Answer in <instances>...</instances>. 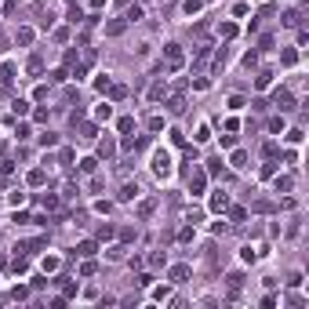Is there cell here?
Masks as SVG:
<instances>
[{"instance_id":"obj_1","label":"cell","mask_w":309,"mask_h":309,"mask_svg":"<svg viewBox=\"0 0 309 309\" xmlns=\"http://www.w3.org/2000/svg\"><path fill=\"white\" fill-rule=\"evenodd\" d=\"M149 167H153L156 179H171V175H175V156L167 153V149H153V160H149Z\"/></svg>"},{"instance_id":"obj_2","label":"cell","mask_w":309,"mask_h":309,"mask_svg":"<svg viewBox=\"0 0 309 309\" xmlns=\"http://www.w3.org/2000/svg\"><path fill=\"white\" fill-rule=\"evenodd\" d=\"M164 59H167V69H182V65H185V55H182V48H179V44H167V48H164Z\"/></svg>"},{"instance_id":"obj_3","label":"cell","mask_w":309,"mask_h":309,"mask_svg":"<svg viewBox=\"0 0 309 309\" xmlns=\"http://www.w3.org/2000/svg\"><path fill=\"white\" fill-rule=\"evenodd\" d=\"M40 247H48V237H36V240H18V244H15V255H36Z\"/></svg>"},{"instance_id":"obj_4","label":"cell","mask_w":309,"mask_h":309,"mask_svg":"<svg viewBox=\"0 0 309 309\" xmlns=\"http://www.w3.org/2000/svg\"><path fill=\"white\" fill-rule=\"evenodd\" d=\"M273 106L280 109V113H291V109H295V95H291V91H284V88H277L273 91Z\"/></svg>"},{"instance_id":"obj_5","label":"cell","mask_w":309,"mask_h":309,"mask_svg":"<svg viewBox=\"0 0 309 309\" xmlns=\"http://www.w3.org/2000/svg\"><path fill=\"white\" fill-rule=\"evenodd\" d=\"M208 208H211L215 215H222V211L229 208V193H226V189H215V193H211V200H208Z\"/></svg>"},{"instance_id":"obj_6","label":"cell","mask_w":309,"mask_h":309,"mask_svg":"<svg viewBox=\"0 0 309 309\" xmlns=\"http://www.w3.org/2000/svg\"><path fill=\"white\" fill-rule=\"evenodd\" d=\"M204 185H208V171H193V175H189V193H193V196H200V193H204Z\"/></svg>"},{"instance_id":"obj_7","label":"cell","mask_w":309,"mask_h":309,"mask_svg":"<svg viewBox=\"0 0 309 309\" xmlns=\"http://www.w3.org/2000/svg\"><path fill=\"white\" fill-rule=\"evenodd\" d=\"M15 73H18V65H15V62H0V84H4V88H11Z\"/></svg>"},{"instance_id":"obj_8","label":"cell","mask_w":309,"mask_h":309,"mask_svg":"<svg viewBox=\"0 0 309 309\" xmlns=\"http://www.w3.org/2000/svg\"><path fill=\"white\" fill-rule=\"evenodd\" d=\"M138 196H142V189H138V182H127L124 189H120V200L124 204H131V200H138Z\"/></svg>"},{"instance_id":"obj_9","label":"cell","mask_w":309,"mask_h":309,"mask_svg":"<svg viewBox=\"0 0 309 309\" xmlns=\"http://www.w3.org/2000/svg\"><path fill=\"white\" fill-rule=\"evenodd\" d=\"M167 109H171L175 117H179V113H185V98H182V91H179V95H171V98H167Z\"/></svg>"},{"instance_id":"obj_10","label":"cell","mask_w":309,"mask_h":309,"mask_svg":"<svg viewBox=\"0 0 309 309\" xmlns=\"http://www.w3.org/2000/svg\"><path fill=\"white\" fill-rule=\"evenodd\" d=\"M226 287H229V295H237L240 287H244V273H229L226 277Z\"/></svg>"},{"instance_id":"obj_11","label":"cell","mask_w":309,"mask_h":309,"mask_svg":"<svg viewBox=\"0 0 309 309\" xmlns=\"http://www.w3.org/2000/svg\"><path fill=\"white\" fill-rule=\"evenodd\" d=\"M229 164H233V167H237V171H244V167H247V153H244V149H233V156H229Z\"/></svg>"},{"instance_id":"obj_12","label":"cell","mask_w":309,"mask_h":309,"mask_svg":"<svg viewBox=\"0 0 309 309\" xmlns=\"http://www.w3.org/2000/svg\"><path fill=\"white\" fill-rule=\"evenodd\" d=\"M127 98V88L124 84H109V102H124Z\"/></svg>"},{"instance_id":"obj_13","label":"cell","mask_w":309,"mask_h":309,"mask_svg":"<svg viewBox=\"0 0 309 309\" xmlns=\"http://www.w3.org/2000/svg\"><path fill=\"white\" fill-rule=\"evenodd\" d=\"M109 117H113V102H102V106H95V120H109Z\"/></svg>"},{"instance_id":"obj_14","label":"cell","mask_w":309,"mask_h":309,"mask_svg":"<svg viewBox=\"0 0 309 309\" xmlns=\"http://www.w3.org/2000/svg\"><path fill=\"white\" fill-rule=\"evenodd\" d=\"M153 211H156V200H153V196L138 204V218H149V215H153Z\"/></svg>"},{"instance_id":"obj_15","label":"cell","mask_w":309,"mask_h":309,"mask_svg":"<svg viewBox=\"0 0 309 309\" xmlns=\"http://www.w3.org/2000/svg\"><path fill=\"white\" fill-rule=\"evenodd\" d=\"M77 255H80V258H91V255H95V240H80V244H77Z\"/></svg>"},{"instance_id":"obj_16","label":"cell","mask_w":309,"mask_h":309,"mask_svg":"<svg viewBox=\"0 0 309 309\" xmlns=\"http://www.w3.org/2000/svg\"><path fill=\"white\" fill-rule=\"evenodd\" d=\"M142 18V4H127V11H124V22H138Z\"/></svg>"},{"instance_id":"obj_17","label":"cell","mask_w":309,"mask_h":309,"mask_svg":"<svg viewBox=\"0 0 309 309\" xmlns=\"http://www.w3.org/2000/svg\"><path fill=\"white\" fill-rule=\"evenodd\" d=\"M40 69H44V59H40V55H33V59L26 62V73H30V77H36Z\"/></svg>"},{"instance_id":"obj_18","label":"cell","mask_w":309,"mask_h":309,"mask_svg":"<svg viewBox=\"0 0 309 309\" xmlns=\"http://www.w3.org/2000/svg\"><path fill=\"white\" fill-rule=\"evenodd\" d=\"M113 153H117V142H113V138H106V142H98V156H106V160H109Z\"/></svg>"},{"instance_id":"obj_19","label":"cell","mask_w":309,"mask_h":309,"mask_svg":"<svg viewBox=\"0 0 309 309\" xmlns=\"http://www.w3.org/2000/svg\"><path fill=\"white\" fill-rule=\"evenodd\" d=\"M124 30H127V22H124V18H117V22H109V26H106V36H120Z\"/></svg>"},{"instance_id":"obj_20","label":"cell","mask_w":309,"mask_h":309,"mask_svg":"<svg viewBox=\"0 0 309 309\" xmlns=\"http://www.w3.org/2000/svg\"><path fill=\"white\" fill-rule=\"evenodd\" d=\"M182 218L189 222V226H196V222L204 218V211H200V208H185V211H182Z\"/></svg>"},{"instance_id":"obj_21","label":"cell","mask_w":309,"mask_h":309,"mask_svg":"<svg viewBox=\"0 0 309 309\" xmlns=\"http://www.w3.org/2000/svg\"><path fill=\"white\" fill-rule=\"evenodd\" d=\"M11 269H15V273H30V258H26V255H15Z\"/></svg>"},{"instance_id":"obj_22","label":"cell","mask_w":309,"mask_h":309,"mask_svg":"<svg viewBox=\"0 0 309 309\" xmlns=\"http://www.w3.org/2000/svg\"><path fill=\"white\" fill-rule=\"evenodd\" d=\"M33 36H36V33L30 30V26H22V30H18V36H15V40H18V44H22V48H26V44H33Z\"/></svg>"},{"instance_id":"obj_23","label":"cell","mask_w":309,"mask_h":309,"mask_svg":"<svg viewBox=\"0 0 309 309\" xmlns=\"http://www.w3.org/2000/svg\"><path fill=\"white\" fill-rule=\"evenodd\" d=\"M269 84H273V73H269V69H262L258 77H255V88H262V91H266Z\"/></svg>"},{"instance_id":"obj_24","label":"cell","mask_w":309,"mask_h":309,"mask_svg":"<svg viewBox=\"0 0 309 309\" xmlns=\"http://www.w3.org/2000/svg\"><path fill=\"white\" fill-rule=\"evenodd\" d=\"M226 211H229V218H233V222H244V218H247V208H240V204H237V208L229 204Z\"/></svg>"},{"instance_id":"obj_25","label":"cell","mask_w":309,"mask_h":309,"mask_svg":"<svg viewBox=\"0 0 309 309\" xmlns=\"http://www.w3.org/2000/svg\"><path fill=\"white\" fill-rule=\"evenodd\" d=\"M11 109H15V117H26V113H30V102H26V98H15Z\"/></svg>"},{"instance_id":"obj_26","label":"cell","mask_w":309,"mask_h":309,"mask_svg":"<svg viewBox=\"0 0 309 309\" xmlns=\"http://www.w3.org/2000/svg\"><path fill=\"white\" fill-rule=\"evenodd\" d=\"M95 167H98L95 156H84V160H80V171H84V175H95Z\"/></svg>"},{"instance_id":"obj_27","label":"cell","mask_w":309,"mask_h":309,"mask_svg":"<svg viewBox=\"0 0 309 309\" xmlns=\"http://www.w3.org/2000/svg\"><path fill=\"white\" fill-rule=\"evenodd\" d=\"M167 95V84H153V91H149V102H160Z\"/></svg>"},{"instance_id":"obj_28","label":"cell","mask_w":309,"mask_h":309,"mask_svg":"<svg viewBox=\"0 0 309 309\" xmlns=\"http://www.w3.org/2000/svg\"><path fill=\"white\" fill-rule=\"evenodd\" d=\"M40 266H44V273H55V269H59L62 262L55 258V255H44V262H40Z\"/></svg>"},{"instance_id":"obj_29","label":"cell","mask_w":309,"mask_h":309,"mask_svg":"<svg viewBox=\"0 0 309 309\" xmlns=\"http://www.w3.org/2000/svg\"><path fill=\"white\" fill-rule=\"evenodd\" d=\"M149 266H153V269L167 266V255H164V251H153V255H149Z\"/></svg>"},{"instance_id":"obj_30","label":"cell","mask_w":309,"mask_h":309,"mask_svg":"<svg viewBox=\"0 0 309 309\" xmlns=\"http://www.w3.org/2000/svg\"><path fill=\"white\" fill-rule=\"evenodd\" d=\"M291 185H295V179H291V175H284V179H280V175H277V193H287V189H291Z\"/></svg>"},{"instance_id":"obj_31","label":"cell","mask_w":309,"mask_h":309,"mask_svg":"<svg viewBox=\"0 0 309 309\" xmlns=\"http://www.w3.org/2000/svg\"><path fill=\"white\" fill-rule=\"evenodd\" d=\"M218 36H226V40H233V36H237V26H233V22H222V26H218Z\"/></svg>"},{"instance_id":"obj_32","label":"cell","mask_w":309,"mask_h":309,"mask_svg":"<svg viewBox=\"0 0 309 309\" xmlns=\"http://www.w3.org/2000/svg\"><path fill=\"white\" fill-rule=\"evenodd\" d=\"M171 280H179V284H182V280H189V266H175L171 269Z\"/></svg>"},{"instance_id":"obj_33","label":"cell","mask_w":309,"mask_h":309,"mask_svg":"<svg viewBox=\"0 0 309 309\" xmlns=\"http://www.w3.org/2000/svg\"><path fill=\"white\" fill-rule=\"evenodd\" d=\"M40 204H44L48 211H59V196H51V193H44V196H40Z\"/></svg>"},{"instance_id":"obj_34","label":"cell","mask_w":309,"mask_h":309,"mask_svg":"<svg viewBox=\"0 0 309 309\" xmlns=\"http://www.w3.org/2000/svg\"><path fill=\"white\" fill-rule=\"evenodd\" d=\"M135 131V117H120V135H131Z\"/></svg>"},{"instance_id":"obj_35","label":"cell","mask_w":309,"mask_h":309,"mask_svg":"<svg viewBox=\"0 0 309 309\" xmlns=\"http://www.w3.org/2000/svg\"><path fill=\"white\" fill-rule=\"evenodd\" d=\"M40 146H44V149L59 146V135H51V131H44V135H40Z\"/></svg>"},{"instance_id":"obj_36","label":"cell","mask_w":309,"mask_h":309,"mask_svg":"<svg viewBox=\"0 0 309 309\" xmlns=\"http://www.w3.org/2000/svg\"><path fill=\"white\" fill-rule=\"evenodd\" d=\"M193 138H196V142H208V138H211V127H208V124H200V127H196V135H193Z\"/></svg>"},{"instance_id":"obj_37","label":"cell","mask_w":309,"mask_h":309,"mask_svg":"<svg viewBox=\"0 0 309 309\" xmlns=\"http://www.w3.org/2000/svg\"><path fill=\"white\" fill-rule=\"evenodd\" d=\"M302 127H291V131H287V142H291V146H298V142H302Z\"/></svg>"},{"instance_id":"obj_38","label":"cell","mask_w":309,"mask_h":309,"mask_svg":"<svg viewBox=\"0 0 309 309\" xmlns=\"http://www.w3.org/2000/svg\"><path fill=\"white\" fill-rule=\"evenodd\" d=\"M7 204H15V208H22V204H26V193H22V189H15L11 196H7Z\"/></svg>"},{"instance_id":"obj_39","label":"cell","mask_w":309,"mask_h":309,"mask_svg":"<svg viewBox=\"0 0 309 309\" xmlns=\"http://www.w3.org/2000/svg\"><path fill=\"white\" fill-rule=\"evenodd\" d=\"M280 62H284V65H295V62H298V51H291V48H287L284 55H280Z\"/></svg>"},{"instance_id":"obj_40","label":"cell","mask_w":309,"mask_h":309,"mask_svg":"<svg viewBox=\"0 0 309 309\" xmlns=\"http://www.w3.org/2000/svg\"><path fill=\"white\" fill-rule=\"evenodd\" d=\"M11 171H15L11 160H0V179H11Z\"/></svg>"},{"instance_id":"obj_41","label":"cell","mask_w":309,"mask_h":309,"mask_svg":"<svg viewBox=\"0 0 309 309\" xmlns=\"http://www.w3.org/2000/svg\"><path fill=\"white\" fill-rule=\"evenodd\" d=\"M182 11H185V15H196V11H200V0H185Z\"/></svg>"},{"instance_id":"obj_42","label":"cell","mask_w":309,"mask_h":309,"mask_svg":"<svg viewBox=\"0 0 309 309\" xmlns=\"http://www.w3.org/2000/svg\"><path fill=\"white\" fill-rule=\"evenodd\" d=\"M247 102H244V95H229V109H244Z\"/></svg>"},{"instance_id":"obj_43","label":"cell","mask_w":309,"mask_h":309,"mask_svg":"<svg viewBox=\"0 0 309 309\" xmlns=\"http://www.w3.org/2000/svg\"><path fill=\"white\" fill-rule=\"evenodd\" d=\"M80 138H88V142H91V138H95V124H80Z\"/></svg>"},{"instance_id":"obj_44","label":"cell","mask_w":309,"mask_h":309,"mask_svg":"<svg viewBox=\"0 0 309 309\" xmlns=\"http://www.w3.org/2000/svg\"><path fill=\"white\" fill-rule=\"evenodd\" d=\"M106 255H109V258H113V262H120V258H124V244H117V247H109V251H106Z\"/></svg>"},{"instance_id":"obj_45","label":"cell","mask_w":309,"mask_h":309,"mask_svg":"<svg viewBox=\"0 0 309 309\" xmlns=\"http://www.w3.org/2000/svg\"><path fill=\"white\" fill-rule=\"evenodd\" d=\"M30 185H44V171L36 167V171H30Z\"/></svg>"},{"instance_id":"obj_46","label":"cell","mask_w":309,"mask_h":309,"mask_svg":"<svg viewBox=\"0 0 309 309\" xmlns=\"http://www.w3.org/2000/svg\"><path fill=\"white\" fill-rule=\"evenodd\" d=\"M298 18H302L298 11H284V26H298Z\"/></svg>"},{"instance_id":"obj_47","label":"cell","mask_w":309,"mask_h":309,"mask_svg":"<svg viewBox=\"0 0 309 309\" xmlns=\"http://www.w3.org/2000/svg\"><path fill=\"white\" fill-rule=\"evenodd\" d=\"M95 269H98V266H95V262L88 258V262H84V266H80V277H91V273H95Z\"/></svg>"},{"instance_id":"obj_48","label":"cell","mask_w":309,"mask_h":309,"mask_svg":"<svg viewBox=\"0 0 309 309\" xmlns=\"http://www.w3.org/2000/svg\"><path fill=\"white\" fill-rule=\"evenodd\" d=\"M149 131H164V117H149Z\"/></svg>"},{"instance_id":"obj_49","label":"cell","mask_w":309,"mask_h":309,"mask_svg":"<svg viewBox=\"0 0 309 309\" xmlns=\"http://www.w3.org/2000/svg\"><path fill=\"white\" fill-rule=\"evenodd\" d=\"M244 65H247V69H255V65H258V55L247 51V55H244Z\"/></svg>"},{"instance_id":"obj_50","label":"cell","mask_w":309,"mask_h":309,"mask_svg":"<svg viewBox=\"0 0 309 309\" xmlns=\"http://www.w3.org/2000/svg\"><path fill=\"white\" fill-rule=\"evenodd\" d=\"M233 146H237V138H233V131H229V135H222V149H233Z\"/></svg>"},{"instance_id":"obj_51","label":"cell","mask_w":309,"mask_h":309,"mask_svg":"<svg viewBox=\"0 0 309 309\" xmlns=\"http://www.w3.org/2000/svg\"><path fill=\"white\" fill-rule=\"evenodd\" d=\"M113 233H117L113 226H102V229H98V240H109V237H113Z\"/></svg>"},{"instance_id":"obj_52","label":"cell","mask_w":309,"mask_h":309,"mask_svg":"<svg viewBox=\"0 0 309 309\" xmlns=\"http://www.w3.org/2000/svg\"><path fill=\"white\" fill-rule=\"evenodd\" d=\"M179 240H182V244H189V240H193V226H185V229L179 233Z\"/></svg>"},{"instance_id":"obj_53","label":"cell","mask_w":309,"mask_h":309,"mask_svg":"<svg viewBox=\"0 0 309 309\" xmlns=\"http://www.w3.org/2000/svg\"><path fill=\"white\" fill-rule=\"evenodd\" d=\"M240 258H244V262H255L258 255H255V251H251V247H240Z\"/></svg>"},{"instance_id":"obj_54","label":"cell","mask_w":309,"mask_h":309,"mask_svg":"<svg viewBox=\"0 0 309 309\" xmlns=\"http://www.w3.org/2000/svg\"><path fill=\"white\" fill-rule=\"evenodd\" d=\"M109 84H113L109 77H98V80H95V88H98V91H109Z\"/></svg>"},{"instance_id":"obj_55","label":"cell","mask_w":309,"mask_h":309,"mask_svg":"<svg viewBox=\"0 0 309 309\" xmlns=\"http://www.w3.org/2000/svg\"><path fill=\"white\" fill-rule=\"evenodd\" d=\"M15 7H18V0H7V4H4V11H15Z\"/></svg>"},{"instance_id":"obj_56","label":"cell","mask_w":309,"mask_h":309,"mask_svg":"<svg viewBox=\"0 0 309 309\" xmlns=\"http://www.w3.org/2000/svg\"><path fill=\"white\" fill-rule=\"evenodd\" d=\"M4 44H7V36H4V33H0V51H4Z\"/></svg>"},{"instance_id":"obj_57","label":"cell","mask_w":309,"mask_h":309,"mask_svg":"<svg viewBox=\"0 0 309 309\" xmlns=\"http://www.w3.org/2000/svg\"><path fill=\"white\" fill-rule=\"evenodd\" d=\"M4 266H7V258H4V255H0V269H4Z\"/></svg>"}]
</instances>
